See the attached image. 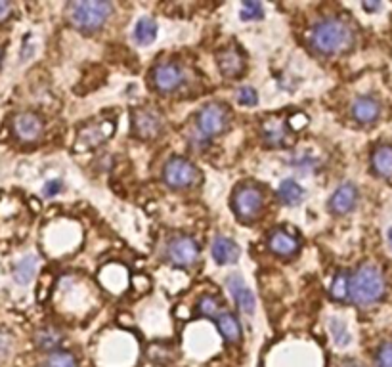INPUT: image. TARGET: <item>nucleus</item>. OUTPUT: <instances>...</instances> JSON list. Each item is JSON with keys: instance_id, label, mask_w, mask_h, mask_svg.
<instances>
[{"instance_id": "obj_1", "label": "nucleus", "mask_w": 392, "mask_h": 367, "mask_svg": "<svg viewBox=\"0 0 392 367\" xmlns=\"http://www.w3.org/2000/svg\"><path fill=\"white\" fill-rule=\"evenodd\" d=\"M308 44L318 54L337 55L343 54L354 44V31L349 21L341 18H324L316 21L308 33Z\"/></svg>"}, {"instance_id": "obj_2", "label": "nucleus", "mask_w": 392, "mask_h": 367, "mask_svg": "<svg viewBox=\"0 0 392 367\" xmlns=\"http://www.w3.org/2000/svg\"><path fill=\"white\" fill-rule=\"evenodd\" d=\"M386 291L385 275L374 264H364L350 277L349 297L356 306L366 308L383 299Z\"/></svg>"}, {"instance_id": "obj_3", "label": "nucleus", "mask_w": 392, "mask_h": 367, "mask_svg": "<svg viewBox=\"0 0 392 367\" xmlns=\"http://www.w3.org/2000/svg\"><path fill=\"white\" fill-rule=\"evenodd\" d=\"M113 12V4L105 0H73L65 6V18L80 33L102 29Z\"/></svg>"}, {"instance_id": "obj_4", "label": "nucleus", "mask_w": 392, "mask_h": 367, "mask_svg": "<svg viewBox=\"0 0 392 367\" xmlns=\"http://www.w3.org/2000/svg\"><path fill=\"white\" fill-rule=\"evenodd\" d=\"M233 213L238 214V218L245 224H251L260 216L264 207L263 190L253 184H241L235 188L232 196Z\"/></svg>"}, {"instance_id": "obj_5", "label": "nucleus", "mask_w": 392, "mask_h": 367, "mask_svg": "<svg viewBox=\"0 0 392 367\" xmlns=\"http://www.w3.org/2000/svg\"><path fill=\"white\" fill-rule=\"evenodd\" d=\"M163 180L172 190H190L201 182V172L191 161L184 157H172L163 169Z\"/></svg>"}, {"instance_id": "obj_6", "label": "nucleus", "mask_w": 392, "mask_h": 367, "mask_svg": "<svg viewBox=\"0 0 392 367\" xmlns=\"http://www.w3.org/2000/svg\"><path fill=\"white\" fill-rule=\"evenodd\" d=\"M197 129L203 136L207 138H213V136L222 134L226 130L228 122H230V113L222 104L218 102H213V104L203 105L199 113L196 117Z\"/></svg>"}, {"instance_id": "obj_7", "label": "nucleus", "mask_w": 392, "mask_h": 367, "mask_svg": "<svg viewBox=\"0 0 392 367\" xmlns=\"http://www.w3.org/2000/svg\"><path fill=\"white\" fill-rule=\"evenodd\" d=\"M115 132V122L105 119V121H92L86 122L85 127H80L77 142H75V149L80 153L90 151L102 146L107 138H111Z\"/></svg>"}, {"instance_id": "obj_8", "label": "nucleus", "mask_w": 392, "mask_h": 367, "mask_svg": "<svg viewBox=\"0 0 392 367\" xmlns=\"http://www.w3.org/2000/svg\"><path fill=\"white\" fill-rule=\"evenodd\" d=\"M201 247L191 235H174L166 245V258L178 268H190L197 262Z\"/></svg>"}, {"instance_id": "obj_9", "label": "nucleus", "mask_w": 392, "mask_h": 367, "mask_svg": "<svg viewBox=\"0 0 392 367\" xmlns=\"http://www.w3.org/2000/svg\"><path fill=\"white\" fill-rule=\"evenodd\" d=\"M132 121V134L140 140H152L159 134L163 129V117L159 111H155L154 107H136L130 115Z\"/></svg>"}, {"instance_id": "obj_10", "label": "nucleus", "mask_w": 392, "mask_h": 367, "mask_svg": "<svg viewBox=\"0 0 392 367\" xmlns=\"http://www.w3.org/2000/svg\"><path fill=\"white\" fill-rule=\"evenodd\" d=\"M149 75H152L154 88L161 94H171L184 83V71L172 61H159Z\"/></svg>"}, {"instance_id": "obj_11", "label": "nucleus", "mask_w": 392, "mask_h": 367, "mask_svg": "<svg viewBox=\"0 0 392 367\" xmlns=\"http://www.w3.org/2000/svg\"><path fill=\"white\" fill-rule=\"evenodd\" d=\"M12 130L19 142L33 144V142L43 138L44 122L37 113H33V111H21V113L14 117Z\"/></svg>"}, {"instance_id": "obj_12", "label": "nucleus", "mask_w": 392, "mask_h": 367, "mask_svg": "<svg viewBox=\"0 0 392 367\" xmlns=\"http://www.w3.org/2000/svg\"><path fill=\"white\" fill-rule=\"evenodd\" d=\"M268 249L277 257L289 258L299 251V239L295 238L293 233H289L287 230L276 228L268 235Z\"/></svg>"}, {"instance_id": "obj_13", "label": "nucleus", "mask_w": 392, "mask_h": 367, "mask_svg": "<svg viewBox=\"0 0 392 367\" xmlns=\"http://www.w3.org/2000/svg\"><path fill=\"white\" fill-rule=\"evenodd\" d=\"M356 203H358V190L354 184H343L341 188L335 190V193L329 199V211L337 216L349 214L350 211H354Z\"/></svg>"}, {"instance_id": "obj_14", "label": "nucleus", "mask_w": 392, "mask_h": 367, "mask_svg": "<svg viewBox=\"0 0 392 367\" xmlns=\"http://www.w3.org/2000/svg\"><path fill=\"white\" fill-rule=\"evenodd\" d=\"M216 61H218V68H221L222 75L226 79H238L245 69V60L235 46H228V48L221 50L216 54Z\"/></svg>"}, {"instance_id": "obj_15", "label": "nucleus", "mask_w": 392, "mask_h": 367, "mask_svg": "<svg viewBox=\"0 0 392 367\" xmlns=\"http://www.w3.org/2000/svg\"><path fill=\"white\" fill-rule=\"evenodd\" d=\"M260 132H263V140L270 147H285L293 142L291 140V134H289L287 124L282 119H277V117L264 121Z\"/></svg>"}, {"instance_id": "obj_16", "label": "nucleus", "mask_w": 392, "mask_h": 367, "mask_svg": "<svg viewBox=\"0 0 392 367\" xmlns=\"http://www.w3.org/2000/svg\"><path fill=\"white\" fill-rule=\"evenodd\" d=\"M381 115V102L374 96H360L352 102V117L361 124H374Z\"/></svg>"}, {"instance_id": "obj_17", "label": "nucleus", "mask_w": 392, "mask_h": 367, "mask_svg": "<svg viewBox=\"0 0 392 367\" xmlns=\"http://www.w3.org/2000/svg\"><path fill=\"white\" fill-rule=\"evenodd\" d=\"M211 252L218 264H233L238 262L239 258V247L238 243L230 238L224 235H216L213 245H211Z\"/></svg>"}, {"instance_id": "obj_18", "label": "nucleus", "mask_w": 392, "mask_h": 367, "mask_svg": "<svg viewBox=\"0 0 392 367\" xmlns=\"http://www.w3.org/2000/svg\"><path fill=\"white\" fill-rule=\"evenodd\" d=\"M228 289L232 291L233 300L238 302V306L241 308V312H245V314L255 312V297H253L251 291L247 289V285L243 283L241 277L232 275V277L228 280Z\"/></svg>"}, {"instance_id": "obj_19", "label": "nucleus", "mask_w": 392, "mask_h": 367, "mask_svg": "<svg viewBox=\"0 0 392 367\" xmlns=\"http://www.w3.org/2000/svg\"><path fill=\"white\" fill-rule=\"evenodd\" d=\"M371 169L377 176L392 178V146L383 144L371 153Z\"/></svg>"}, {"instance_id": "obj_20", "label": "nucleus", "mask_w": 392, "mask_h": 367, "mask_svg": "<svg viewBox=\"0 0 392 367\" xmlns=\"http://www.w3.org/2000/svg\"><path fill=\"white\" fill-rule=\"evenodd\" d=\"M62 343L63 333L55 329V327H43V329H38L35 333V344H37V349L43 350V352H48V354L60 350Z\"/></svg>"}, {"instance_id": "obj_21", "label": "nucleus", "mask_w": 392, "mask_h": 367, "mask_svg": "<svg viewBox=\"0 0 392 367\" xmlns=\"http://www.w3.org/2000/svg\"><path fill=\"white\" fill-rule=\"evenodd\" d=\"M216 327H218L221 335L224 336V341L228 344L238 343L239 339H241V325H239L238 318L232 312H222L216 318Z\"/></svg>"}, {"instance_id": "obj_22", "label": "nucleus", "mask_w": 392, "mask_h": 367, "mask_svg": "<svg viewBox=\"0 0 392 367\" xmlns=\"http://www.w3.org/2000/svg\"><path fill=\"white\" fill-rule=\"evenodd\" d=\"M38 268V258L29 255V257H23L16 264L14 268V280L19 283V285H27V283L33 282V277L37 274Z\"/></svg>"}, {"instance_id": "obj_23", "label": "nucleus", "mask_w": 392, "mask_h": 367, "mask_svg": "<svg viewBox=\"0 0 392 367\" xmlns=\"http://www.w3.org/2000/svg\"><path fill=\"white\" fill-rule=\"evenodd\" d=\"M277 197L282 199L283 205L287 207H297L302 197H304V190L300 188V184H297L295 180H283L277 188Z\"/></svg>"}, {"instance_id": "obj_24", "label": "nucleus", "mask_w": 392, "mask_h": 367, "mask_svg": "<svg viewBox=\"0 0 392 367\" xmlns=\"http://www.w3.org/2000/svg\"><path fill=\"white\" fill-rule=\"evenodd\" d=\"M157 37V23L152 18H142L134 27V41L140 46L152 44Z\"/></svg>"}, {"instance_id": "obj_25", "label": "nucleus", "mask_w": 392, "mask_h": 367, "mask_svg": "<svg viewBox=\"0 0 392 367\" xmlns=\"http://www.w3.org/2000/svg\"><path fill=\"white\" fill-rule=\"evenodd\" d=\"M350 274L349 270H341L337 272V275L333 277V283H331V299L337 300V302H343L349 297L350 291Z\"/></svg>"}, {"instance_id": "obj_26", "label": "nucleus", "mask_w": 392, "mask_h": 367, "mask_svg": "<svg viewBox=\"0 0 392 367\" xmlns=\"http://www.w3.org/2000/svg\"><path fill=\"white\" fill-rule=\"evenodd\" d=\"M113 282H117V285H119V291H123V289L127 287V274H125V268H121V266H115V264L102 272V283H104L105 287L110 289L111 293H113V285H115Z\"/></svg>"}, {"instance_id": "obj_27", "label": "nucleus", "mask_w": 392, "mask_h": 367, "mask_svg": "<svg viewBox=\"0 0 392 367\" xmlns=\"http://www.w3.org/2000/svg\"><path fill=\"white\" fill-rule=\"evenodd\" d=\"M221 300L213 297V294H203L199 302H197V312L199 316H205V318H218L221 316Z\"/></svg>"}, {"instance_id": "obj_28", "label": "nucleus", "mask_w": 392, "mask_h": 367, "mask_svg": "<svg viewBox=\"0 0 392 367\" xmlns=\"http://www.w3.org/2000/svg\"><path fill=\"white\" fill-rule=\"evenodd\" d=\"M43 367H79V363H77V358L68 350H55L48 354Z\"/></svg>"}, {"instance_id": "obj_29", "label": "nucleus", "mask_w": 392, "mask_h": 367, "mask_svg": "<svg viewBox=\"0 0 392 367\" xmlns=\"http://www.w3.org/2000/svg\"><path fill=\"white\" fill-rule=\"evenodd\" d=\"M329 331L337 346H346V344L350 343V333L349 329H346V325H344L341 319H331Z\"/></svg>"}, {"instance_id": "obj_30", "label": "nucleus", "mask_w": 392, "mask_h": 367, "mask_svg": "<svg viewBox=\"0 0 392 367\" xmlns=\"http://www.w3.org/2000/svg\"><path fill=\"white\" fill-rule=\"evenodd\" d=\"M264 8L260 2H253V0H247L241 6V12H239V18L243 21H253V19H263Z\"/></svg>"}, {"instance_id": "obj_31", "label": "nucleus", "mask_w": 392, "mask_h": 367, "mask_svg": "<svg viewBox=\"0 0 392 367\" xmlns=\"http://www.w3.org/2000/svg\"><path fill=\"white\" fill-rule=\"evenodd\" d=\"M375 367H392V341H386L375 352Z\"/></svg>"}, {"instance_id": "obj_32", "label": "nucleus", "mask_w": 392, "mask_h": 367, "mask_svg": "<svg viewBox=\"0 0 392 367\" xmlns=\"http://www.w3.org/2000/svg\"><path fill=\"white\" fill-rule=\"evenodd\" d=\"M238 102L241 105H249V107H253V105L258 104V94L255 88H251V86H243V88H239L238 90Z\"/></svg>"}, {"instance_id": "obj_33", "label": "nucleus", "mask_w": 392, "mask_h": 367, "mask_svg": "<svg viewBox=\"0 0 392 367\" xmlns=\"http://www.w3.org/2000/svg\"><path fill=\"white\" fill-rule=\"evenodd\" d=\"M12 335L6 333L4 329H0V360H4L12 352Z\"/></svg>"}, {"instance_id": "obj_34", "label": "nucleus", "mask_w": 392, "mask_h": 367, "mask_svg": "<svg viewBox=\"0 0 392 367\" xmlns=\"http://www.w3.org/2000/svg\"><path fill=\"white\" fill-rule=\"evenodd\" d=\"M289 129L291 130H300V129H304L308 124V117L304 115V113H295V115L289 117Z\"/></svg>"}, {"instance_id": "obj_35", "label": "nucleus", "mask_w": 392, "mask_h": 367, "mask_svg": "<svg viewBox=\"0 0 392 367\" xmlns=\"http://www.w3.org/2000/svg\"><path fill=\"white\" fill-rule=\"evenodd\" d=\"M62 182H60V180H50V182H46L44 184V190H43V193L46 197H54V196H58V193H60V191H62Z\"/></svg>"}, {"instance_id": "obj_36", "label": "nucleus", "mask_w": 392, "mask_h": 367, "mask_svg": "<svg viewBox=\"0 0 392 367\" xmlns=\"http://www.w3.org/2000/svg\"><path fill=\"white\" fill-rule=\"evenodd\" d=\"M10 10H12L10 2H4V0H0V21H2V19H6L8 16H10Z\"/></svg>"}, {"instance_id": "obj_37", "label": "nucleus", "mask_w": 392, "mask_h": 367, "mask_svg": "<svg viewBox=\"0 0 392 367\" xmlns=\"http://www.w3.org/2000/svg\"><path fill=\"white\" fill-rule=\"evenodd\" d=\"M361 8L368 10V12H375L381 8V2H361Z\"/></svg>"}, {"instance_id": "obj_38", "label": "nucleus", "mask_w": 392, "mask_h": 367, "mask_svg": "<svg viewBox=\"0 0 392 367\" xmlns=\"http://www.w3.org/2000/svg\"><path fill=\"white\" fill-rule=\"evenodd\" d=\"M337 367H364V366H361L360 361H356V360H343Z\"/></svg>"}, {"instance_id": "obj_39", "label": "nucleus", "mask_w": 392, "mask_h": 367, "mask_svg": "<svg viewBox=\"0 0 392 367\" xmlns=\"http://www.w3.org/2000/svg\"><path fill=\"white\" fill-rule=\"evenodd\" d=\"M386 238H388V243H391V247H392V228L388 230V233H386Z\"/></svg>"}, {"instance_id": "obj_40", "label": "nucleus", "mask_w": 392, "mask_h": 367, "mask_svg": "<svg viewBox=\"0 0 392 367\" xmlns=\"http://www.w3.org/2000/svg\"><path fill=\"white\" fill-rule=\"evenodd\" d=\"M2 58H4V52L0 50V65H2Z\"/></svg>"}]
</instances>
